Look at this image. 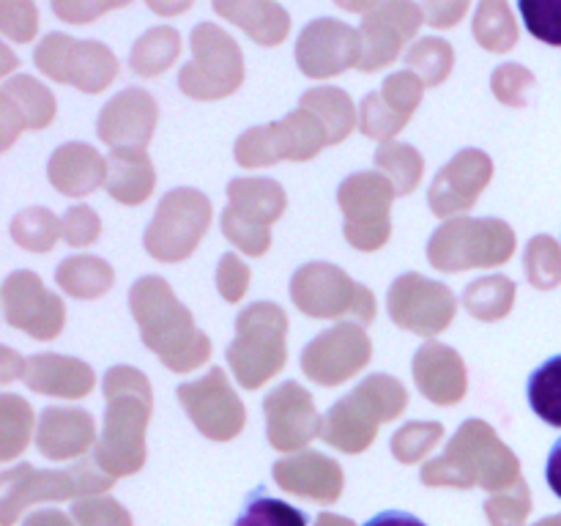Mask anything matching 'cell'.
Wrapping results in <instances>:
<instances>
[{
  "label": "cell",
  "mask_w": 561,
  "mask_h": 526,
  "mask_svg": "<svg viewBox=\"0 0 561 526\" xmlns=\"http://www.w3.org/2000/svg\"><path fill=\"white\" fill-rule=\"evenodd\" d=\"M129 310L142 343L173 373H190L211 356V340L195 327L192 312L175 299L168 279L148 274L129 290Z\"/></svg>",
  "instance_id": "6da1fadb"
},
{
  "label": "cell",
  "mask_w": 561,
  "mask_h": 526,
  "mask_svg": "<svg viewBox=\"0 0 561 526\" xmlns=\"http://www.w3.org/2000/svg\"><path fill=\"white\" fill-rule=\"evenodd\" d=\"M104 431L93 455L113 477L131 474L146 460V427L153 409L151 384L137 367L115 365L104 376Z\"/></svg>",
  "instance_id": "7a4b0ae2"
},
{
  "label": "cell",
  "mask_w": 561,
  "mask_h": 526,
  "mask_svg": "<svg viewBox=\"0 0 561 526\" xmlns=\"http://www.w3.org/2000/svg\"><path fill=\"white\" fill-rule=\"evenodd\" d=\"M427 485L504 488L518 480V458L488 422L466 420L442 458L422 469Z\"/></svg>",
  "instance_id": "3957f363"
},
{
  "label": "cell",
  "mask_w": 561,
  "mask_h": 526,
  "mask_svg": "<svg viewBox=\"0 0 561 526\" xmlns=\"http://www.w3.org/2000/svg\"><path fill=\"white\" fill-rule=\"evenodd\" d=\"M409 405V392L398 378L378 373L367 376L359 387L327 411L321 438L340 453H365L378 436L383 422H392Z\"/></svg>",
  "instance_id": "277c9868"
},
{
  "label": "cell",
  "mask_w": 561,
  "mask_h": 526,
  "mask_svg": "<svg viewBox=\"0 0 561 526\" xmlns=\"http://www.w3.org/2000/svg\"><path fill=\"white\" fill-rule=\"evenodd\" d=\"M288 316L274 301H255L236 318V340L228 345V365L244 389H257L288 362Z\"/></svg>",
  "instance_id": "5b68a950"
},
{
  "label": "cell",
  "mask_w": 561,
  "mask_h": 526,
  "mask_svg": "<svg viewBox=\"0 0 561 526\" xmlns=\"http://www.w3.org/2000/svg\"><path fill=\"white\" fill-rule=\"evenodd\" d=\"M515 252V230L504 219L455 217L436 228L427 244V258L438 272L502 266Z\"/></svg>",
  "instance_id": "8992f818"
},
{
  "label": "cell",
  "mask_w": 561,
  "mask_h": 526,
  "mask_svg": "<svg viewBox=\"0 0 561 526\" xmlns=\"http://www.w3.org/2000/svg\"><path fill=\"white\" fill-rule=\"evenodd\" d=\"M222 230L230 244L257 258L272 247V225L288 208V195L274 179H233L228 184Z\"/></svg>",
  "instance_id": "52a82bcc"
},
{
  "label": "cell",
  "mask_w": 561,
  "mask_h": 526,
  "mask_svg": "<svg viewBox=\"0 0 561 526\" xmlns=\"http://www.w3.org/2000/svg\"><path fill=\"white\" fill-rule=\"evenodd\" d=\"M329 146V137L318 115L299 107L266 126H252L236 140V162L241 168H266V164L290 159V162H307L318 157L321 148Z\"/></svg>",
  "instance_id": "ba28073f"
},
{
  "label": "cell",
  "mask_w": 561,
  "mask_h": 526,
  "mask_svg": "<svg viewBox=\"0 0 561 526\" xmlns=\"http://www.w3.org/2000/svg\"><path fill=\"white\" fill-rule=\"evenodd\" d=\"M290 299L305 316L376 321V296L334 263H307L290 279Z\"/></svg>",
  "instance_id": "9c48e42d"
},
{
  "label": "cell",
  "mask_w": 561,
  "mask_h": 526,
  "mask_svg": "<svg viewBox=\"0 0 561 526\" xmlns=\"http://www.w3.org/2000/svg\"><path fill=\"white\" fill-rule=\"evenodd\" d=\"M208 225H211L208 197L203 192L190 190V186H181V190H170L159 201L142 244H146L148 255H153L157 261H184L197 250Z\"/></svg>",
  "instance_id": "30bf717a"
},
{
  "label": "cell",
  "mask_w": 561,
  "mask_h": 526,
  "mask_svg": "<svg viewBox=\"0 0 561 526\" xmlns=\"http://www.w3.org/2000/svg\"><path fill=\"white\" fill-rule=\"evenodd\" d=\"M192 55L179 75V85L192 99H225L244 82V58L228 31L201 22L192 31Z\"/></svg>",
  "instance_id": "8fae6325"
},
{
  "label": "cell",
  "mask_w": 561,
  "mask_h": 526,
  "mask_svg": "<svg viewBox=\"0 0 561 526\" xmlns=\"http://www.w3.org/2000/svg\"><path fill=\"white\" fill-rule=\"evenodd\" d=\"M392 181L383 173H356L340 184L337 201L345 214V239L351 247L362 252L381 250L392 236V219L389 208L394 201Z\"/></svg>",
  "instance_id": "7c38bea8"
},
{
  "label": "cell",
  "mask_w": 561,
  "mask_h": 526,
  "mask_svg": "<svg viewBox=\"0 0 561 526\" xmlns=\"http://www.w3.org/2000/svg\"><path fill=\"white\" fill-rule=\"evenodd\" d=\"M38 69L58 82L99 93L118 77V58L102 42H80L66 33H49L33 53Z\"/></svg>",
  "instance_id": "4fadbf2b"
},
{
  "label": "cell",
  "mask_w": 561,
  "mask_h": 526,
  "mask_svg": "<svg viewBox=\"0 0 561 526\" xmlns=\"http://www.w3.org/2000/svg\"><path fill=\"white\" fill-rule=\"evenodd\" d=\"M387 307L400 329L433 338L453 323L458 299L444 283L411 272L394 279L387 296Z\"/></svg>",
  "instance_id": "5bb4252c"
},
{
  "label": "cell",
  "mask_w": 561,
  "mask_h": 526,
  "mask_svg": "<svg viewBox=\"0 0 561 526\" xmlns=\"http://www.w3.org/2000/svg\"><path fill=\"white\" fill-rule=\"evenodd\" d=\"M181 405L190 414L192 425L211 442H230L247 422V409L236 398L222 367H211L203 378L179 387Z\"/></svg>",
  "instance_id": "9a60e30c"
},
{
  "label": "cell",
  "mask_w": 561,
  "mask_h": 526,
  "mask_svg": "<svg viewBox=\"0 0 561 526\" xmlns=\"http://www.w3.org/2000/svg\"><path fill=\"white\" fill-rule=\"evenodd\" d=\"M373 356V343L359 323L343 321L318 334L301 351V370L321 387H337L359 370Z\"/></svg>",
  "instance_id": "2e32d148"
},
{
  "label": "cell",
  "mask_w": 561,
  "mask_h": 526,
  "mask_svg": "<svg viewBox=\"0 0 561 526\" xmlns=\"http://www.w3.org/2000/svg\"><path fill=\"white\" fill-rule=\"evenodd\" d=\"M362 55H365L362 33L348 27L345 22L329 20V16L310 22L301 31L299 42H296L299 69L307 77H316V80L337 77L351 66H359Z\"/></svg>",
  "instance_id": "e0dca14e"
},
{
  "label": "cell",
  "mask_w": 561,
  "mask_h": 526,
  "mask_svg": "<svg viewBox=\"0 0 561 526\" xmlns=\"http://www.w3.org/2000/svg\"><path fill=\"white\" fill-rule=\"evenodd\" d=\"M3 312L11 327L36 340H55L66 321L64 301L44 288L36 272H14L5 277Z\"/></svg>",
  "instance_id": "ac0fdd59"
},
{
  "label": "cell",
  "mask_w": 561,
  "mask_h": 526,
  "mask_svg": "<svg viewBox=\"0 0 561 526\" xmlns=\"http://www.w3.org/2000/svg\"><path fill=\"white\" fill-rule=\"evenodd\" d=\"M3 482V504H5V524L11 521L14 510L20 504L31 502L38 496H71V493L82 491H102V488L113 485V480L96 474L88 460H80L66 471H36L33 466L22 464L16 469L3 471L0 477Z\"/></svg>",
  "instance_id": "d6986e66"
},
{
  "label": "cell",
  "mask_w": 561,
  "mask_h": 526,
  "mask_svg": "<svg viewBox=\"0 0 561 526\" xmlns=\"http://www.w3.org/2000/svg\"><path fill=\"white\" fill-rule=\"evenodd\" d=\"M422 22H425V11L414 3H381L367 11L359 27L362 44H365L359 69L365 75H373L392 64L405 42L416 36Z\"/></svg>",
  "instance_id": "ffe728a7"
},
{
  "label": "cell",
  "mask_w": 561,
  "mask_h": 526,
  "mask_svg": "<svg viewBox=\"0 0 561 526\" xmlns=\"http://www.w3.org/2000/svg\"><path fill=\"white\" fill-rule=\"evenodd\" d=\"M493 179V162L480 148L458 151L433 179L427 190L431 211L436 217H453V214L469 211Z\"/></svg>",
  "instance_id": "44dd1931"
},
{
  "label": "cell",
  "mask_w": 561,
  "mask_h": 526,
  "mask_svg": "<svg viewBox=\"0 0 561 526\" xmlns=\"http://www.w3.org/2000/svg\"><path fill=\"white\" fill-rule=\"evenodd\" d=\"M422 93H425V82H422L414 71H394L392 77L383 80L381 91L367 93V96L362 99V135L370 137V140H392V137L409 124L414 110L420 107Z\"/></svg>",
  "instance_id": "7402d4cb"
},
{
  "label": "cell",
  "mask_w": 561,
  "mask_h": 526,
  "mask_svg": "<svg viewBox=\"0 0 561 526\" xmlns=\"http://www.w3.org/2000/svg\"><path fill=\"white\" fill-rule=\"evenodd\" d=\"M263 411L268 420V442L279 453H296L307 447L321 433L312 395L299 381H285L263 400Z\"/></svg>",
  "instance_id": "603a6c76"
},
{
  "label": "cell",
  "mask_w": 561,
  "mask_h": 526,
  "mask_svg": "<svg viewBox=\"0 0 561 526\" xmlns=\"http://www.w3.org/2000/svg\"><path fill=\"white\" fill-rule=\"evenodd\" d=\"M159 107L151 93L142 88H126L110 99L99 115V140L113 148H142L146 151L153 129H157Z\"/></svg>",
  "instance_id": "cb8c5ba5"
},
{
  "label": "cell",
  "mask_w": 561,
  "mask_h": 526,
  "mask_svg": "<svg viewBox=\"0 0 561 526\" xmlns=\"http://www.w3.org/2000/svg\"><path fill=\"white\" fill-rule=\"evenodd\" d=\"M414 381L431 403H460L469 389L463 356L444 343H425L414 354Z\"/></svg>",
  "instance_id": "d4e9b609"
},
{
  "label": "cell",
  "mask_w": 561,
  "mask_h": 526,
  "mask_svg": "<svg viewBox=\"0 0 561 526\" xmlns=\"http://www.w3.org/2000/svg\"><path fill=\"white\" fill-rule=\"evenodd\" d=\"M55 118V96L33 77H11L0 88V126L3 148L11 146L22 129H42Z\"/></svg>",
  "instance_id": "484cf974"
},
{
  "label": "cell",
  "mask_w": 561,
  "mask_h": 526,
  "mask_svg": "<svg viewBox=\"0 0 561 526\" xmlns=\"http://www.w3.org/2000/svg\"><path fill=\"white\" fill-rule=\"evenodd\" d=\"M36 442L42 455H47L49 460H66L85 455L88 449L96 447L99 438L93 416L88 411L49 405L38 422Z\"/></svg>",
  "instance_id": "4316f807"
},
{
  "label": "cell",
  "mask_w": 561,
  "mask_h": 526,
  "mask_svg": "<svg viewBox=\"0 0 561 526\" xmlns=\"http://www.w3.org/2000/svg\"><path fill=\"white\" fill-rule=\"evenodd\" d=\"M22 381L33 392L53 395V398H85L96 384L91 365L75 356L60 354H36L25 359Z\"/></svg>",
  "instance_id": "83f0119b"
},
{
  "label": "cell",
  "mask_w": 561,
  "mask_h": 526,
  "mask_svg": "<svg viewBox=\"0 0 561 526\" xmlns=\"http://www.w3.org/2000/svg\"><path fill=\"white\" fill-rule=\"evenodd\" d=\"M274 480L285 491L332 502V499L340 496V488H343V469L323 453L305 449L294 458L277 460L274 464Z\"/></svg>",
  "instance_id": "f1b7e54d"
},
{
  "label": "cell",
  "mask_w": 561,
  "mask_h": 526,
  "mask_svg": "<svg viewBox=\"0 0 561 526\" xmlns=\"http://www.w3.org/2000/svg\"><path fill=\"white\" fill-rule=\"evenodd\" d=\"M49 181L69 197H85L107 184V159L88 142H66L49 157Z\"/></svg>",
  "instance_id": "f546056e"
},
{
  "label": "cell",
  "mask_w": 561,
  "mask_h": 526,
  "mask_svg": "<svg viewBox=\"0 0 561 526\" xmlns=\"http://www.w3.org/2000/svg\"><path fill=\"white\" fill-rule=\"evenodd\" d=\"M157 184L151 159L142 148H113L107 157V192L124 206H140Z\"/></svg>",
  "instance_id": "4dcf8cb0"
},
{
  "label": "cell",
  "mask_w": 561,
  "mask_h": 526,
  "mask_svg": "<svg viewBox=\"0 0 561 526\" xmlns=\"http://www.w3.org/2000/svg\"><path fill=\"white\" fill-rule=\"evenodd\" d=\"M214 11L244 27L263 47H277L290 31V16L277 3H214Z\"/></svg>",
  "instance_id": "1f68e13d"
},
{
  "label": "cell",
  "mask_w": 561,
  "mask_h": 526,
  "mask_svg": "<svg viewBox=\"0 0 561 526\" xmlns=\"http://www.w3.org/2000/svg\"><path fill=\"white\" fill-rule=\"evenodd\" d=\"M299 107L318 115V121H321L323 129H327L329 146L343 142L356 124L354 102H351L348 93L340 91V88H312V91L301 93Z\"/></svg>",
  "instance_id": "d6a6232c"
},
{
  "label": "cell",
  "mask_w": 561,
  "mask_h": 526,
  "mask_svg": "<svg viewBox=\"0 0 561 526\" xmlns=\"http://www.w3.org/2000/svg\"><path fill=\"white\" fill-rule=\"evenodd\" d=\"M55 279L75 299H96V296L107 294L113 288L115 272L102 258L75 255L60 263L58 272H55Z\"/></svg>",
  "instance_id": "836d02e7"
},
{
  "label": "cell",
  "mask_w": 561,
  "mask_h": 526,
  "mask_svg": "<svg viewBox=\"0 0 561 526\" xmlns=\"http://www.w3.org/2000/svg\"><path fill=\"white\" fill-rule=\"evenodd\" d=\"M515 305V283L504 274L480 277L466 288L463 307L480 321H499L510 316Z\"/></svg>",
  "instance_id": "e575fe53"
},
{
  "label": "cell",
  "mask_w": 561,
  "mask_h": 526,
  "mask_svg": "<svg viewBox=\"0 0 561 526\" xmlns=\"http://www.w3.org/2000/svg\"><path fill=\"white\" fill-rule=\"evenodd\" d=\"M179 55H181L179 31L162 25V27H151V31L142 33V36L137 38V44L131 47L129 64L137 75L153 77V75H162L164 69H170V64H173Z\"/></svg>",
  "instance_id": "d590c367"
},
{
  "label": "cell",
  "mask_w": 561,
  "mask_h": 526,
  "mask_svg": "<svg viewBox=\"0 0 561 526\" xmlns=\"http://www.w3.org/2000/svg\"><path fill=\"white\" fill-rule=\"evenodd\" d=\"M529 405L542 422L561 427V354L542 362L526 384Z\"/></svg>",
  "instance_id": "8d00e7d4"
},
{
  "label": "cell",
  "mask_w": 561,
  "mask_h": 526,
  "mask_svg": "<svg viewBox=\"0 0 561 526\" xmlns=\"http://www.w3.org/2000/svg\"><path fill=\"white\" fill-rule=\"evenodd\" d=\"M376 164L392 181L398 195H409L416 190L422 173H425V159L414 146L405 142H383L376 153Z\"/></svg>",
  "instance_id": "74e56055"
},
{
  "label": "cell",
  "mask_w": 561,
  "mask_h": 526,
  "mask_svg": "<svg viewBox=\"0 0 561 526\" xmlns=\"http://www.w3.org/2000/svg\"><path fill=\"white\" fill-rule=\"evenodd\" d=\"M11 236L31 252H49L64 236V222L49 208H25L11 222Z\"/></svg>",
  "instance_id": "f35d334b"
},
{
  "label": "cell",
  "mask_w": 561,
  "mask_h": 526,
  "mask_svg": "<svg viewBox=\"0 0 561 526\" xmlns=\"http://www.w3.org/2000/svg\"><path fill=\"white\" fill-rule=\"evenodd\" d=\"M474 38L491 53H507L518 42V27L507 3H482L474 14Z\"/></svg>",
  "instance_id": "ab89813d"
},
{
  "label": "cell",
  "mask_w": 561,
  "mask_h": 526,
  "mask_svg": "<svg viewBox=\"0 0 561 526\" xmlns=\"http://www.w3.org/2000/svg\"><path fill=\"white\" fill-rule=\"evenodd\" d=\"M33 409L16 395L0 398V458L11 460L14 455L25 453L31 442Z\"/></svg>",
  "instance_id": "60d3db41"
},
{
  "label": "cell",
  "mask_w": 561,
  "mask_h": 526,
  "mask_svg": "<svg viewBox=\"0 0 561 526\" xmlns=\"http://www.w3.org/2000/svg\"><path fill=\"white\" fill-rule=\"evenodd\" d=\"M233 526H307V515L294 504L268 496L263 488H257L247 499L244 510Z\"/></svg>",
  "instance_id": "b9f144b4"
},
{
  "label": "cell",
  "mask_w": 561,
  "mask_h": 526,
  "mask_svg": "<svg viewBox=\"0 0 561 526\" xmlns=\"http://www.w3.org/2000/svg\"><path fill=\"white\" fill-rule=\"evenodd\" d=\"M453 47L444 38H420L414 47L405 53L409 71H414L425 85H438L453 71Z\"/></svg>",
  "instance_id": "7bdbcfd3"
},
{
  "label": "cell",
  "mask_w": 561,
  "mask_h": 526,
  "mask_svg": "<svg viewBox=\"0 0 561 526\" xmlns=\"http://www.w3.org/2000/svg\"><path fill=\"white\" fill-rule=\"evenodd\" d=\"M444 438L442 422H409L392 436V455L400 464H416Z\"/></svg>",
  "instance_id": "ee69618b"
},
{
  "label": "cell",
  "mask_w": 561,
  "mask_h": 526,
  "mask_svg": "<svg viewBox=\"0 0 561 526\" xmlns=\"http://www.w3.org/2000/svg\"><path fill=\"white\" fill-rule=\"evenodd\" d=\"M526 277L535 288L548 290L561 279V252L548 236H535L526 247Z\"/></svg>",
  "instance_id": "f6af8a7d"
},
{
  "label": "cell",
  "mask_w": 561,
  "mask_h": 526,
  "mask_svg": "<svg viewBox=\"0 0 561 526\" xmlns=\"http://www.w3.org/2000/svg\"><path fill=\"white\" fill-rule=\"evenodd\" d=\"M520 14H524L526 27L535 38L561 47V3H548V0H520Z\"/></svg>",
  "instance_id": "bcb514c9"
},
{
  "label": "cell",
  "mask_w": 561,
  "mask_h": 526,
  "mask_svg": "<svg viewBox=\"0 0 561 526\" xmlns=\"http://www.w3.org/2000/svg\"><path fill=\"white\" fill-rule=\"evenodd\" d=\"M531 85H535V75L526 71L520 64H504V66H496V71H493V80H491L493 93H496L499 102L513 104V107L526 104V96H529Z\"/></svg>",
  "instance_id": "7dc6e473"
},
{
  "label": "cell",
  "mask_w": 561,
  "mask_h": 526,
  "mask_svg": "<svg viewBox=\"0 0 561 526\" xmlns=\"http://www.w3.org/2000/svg\"><path fill=\"white\" fill-rule=\"evenodd\" d=\"M102 233L99 214L91 206H71L64 217V239L71 247L93 244Z\"/></svg>",
  "instance_id": "c3c4849f"
},
{
  "label": "cell",
  "mask_w": 561,
  "mask_h": 526,
  "mask_svg": "<svg viewBox=\"0 0 561 526\" xmlns=\"http://www.w3.org/2000/svg\"><path fill=\"white\" fill-rule=\"evenodd\" d=\"M217 288L225 301H241V296L250 288V266L241 263L236 252H225L217 268Z\"/></svg>",
  "instance_id": "681fc988"
},
{
  "label": "cell",
  "mask_w": 561,
  "mask_h": 526,
  "mask_svg": "<svg viewBox=\"0 0 561 526\" xmlns=\"http://www.w3.org/2000/svg\"><path fill=\"white\" fill-rule=\"evenodd\" d=\"M0 31L14 42H31L36 33V5L0 3Z\"/></svg>",
  "instance_id": "f907efd6"
},
{
  "label": "cell",
  "mask_w": 561,
  "mask_h": 526,
  "mask_svg": "<svg viewBox=\"0 0 561 526\" xmlns=\"http://www.w3.org/2000/svg\"><path fill=\"white\" fill-rule=\"evenodd\" d=\"M425 11V22L433 27H453L455 22L463 20L469 11V3H427L422 5Z\"/></svg>",
  "instance_id": "816d5d0a"
},
{
  "label": "cell",
  "mask_w": 561,
  "mask_h": 526,
  "mask_svg": "<svg viewBox=\"0 0 561 526\" xmlns=\"http://www.w3.org/2000/svg\"><path fill=\"white\" fill-rule=\"evenodd\" d=\"M121 5H124V3H96V5H85V3H55L53 9H55V14H58V16H64V20L77 22V25H80V22L93 20V16L104 14V11H107V9H121Z\"/></svg>",
  "instance_id": "f5cc1de1"
},
{
  "label": "cell",
  "mask_w": 561,
  "mask_h": 526,
  "mask_svg": "<svg viewBox=\"0 0 561 526\" xmlns=\"http://www.w3.org/2000/svg\"><path fill=\"white\" fill-rule=\"evenodd\" d=\"M365 526H427V524L416 518V515L403 513V510H387V513L373 515Z\"/></svg>",
  "instance_id": "db71d44e"
},
{
  "label": "cell",
  "mask_w": 561,
  "mask_h": 526,
  "mask_svg": "<svg viewBox=\"0 0 561 526\" xmlns=\"http://www.w3.org/2000/svg\"><path fill=\"white\" fill-rule=\"evenodd\" d=\"M0 362H3V367H0V381L3 384L14 381V378H20L22 373H25V362H22L20 356L9 348V345H3V348H0Z\"/></svg>",
  "instance_id": "11a10c76"
},
{
  "label": "cell",
  "mask_w": 561,
  "mask_h": 526,
  "mask_svg": "<svg viewBox=\"0 0 561 526\" xmlns=\"http://www.w3.org/2000/svg\"><path fill=\"white\" fill-rule=\"evenodd\" d=\"M546 480L551 485V491L561 499V438L551 447V455H548L546 464Z\"/></svg>",
  "instance_id": "9f6ffc18"
},
{
  "label": "cell",
  "mask_w": 561,
  "mask_h": 526,
  "mask_svg": "<svg viewBox=\"0 0 561 526\" xmlns=\"http://www.w3.org/2000/svg\"><path fill=\"white\" fill-rule=\"evenodd\" d=\"M148 5H151V9L153 11H162V14H173V11H186V9H190V5H159V3H148Z\"/></svg>",
  "instance_id": "6f0895ef"
},
{
  "label": "cell",
  "mask_w": 561,
  "mask_h": 526,
  "mask_svg": "<svg viewBox=\"0 0 561 526\" xmlns=\"http://www.w3.org/2000/svg\"><path fill=\"white\" fill-rule=\"evenodd\" d=\"M0 53H3V58H5V64L0 66V75H9V71H11V55H9V47H0Z\"/></svg>",
  "instance_id": "680465c9"
}]
</instances>
